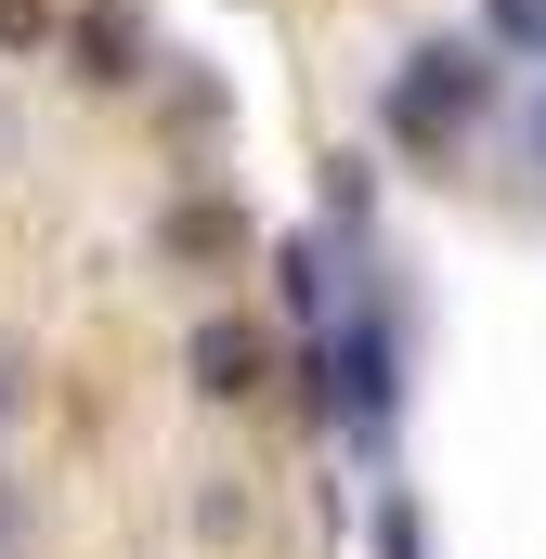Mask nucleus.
Instances as JSON below:
<instances>
[{
  "label": "nucleus",
  "instance_id": "nucleus-10",
  "mask_svg": "<svg viewBox=\"0 0 546 559\" xmlns=\"http://www.w3.org/2000/svg\"><path fill=\"white\" fill-rule=\"evenodd\" d=\"M0 404H13V365H0Z\"/></svg>",
  "mask_w": 546,
  "mask_h": 559
},
{
  "label": "nucleus",
  "instance_id": "nucleus-7",
  "mask_svg": "<svg viewBox=\"0 0 546 559\" xmlns=\"http://www.w3.org/2000/svg\"><path fill=\"white\" fill-rule=\"evenodd\" d=\"M495 39H546V0H495Z\"/></svg>",
  "mask_w": 546,
  "mask_h": 559
},
{
  "label": "nucleus",
  "instance_id": "nucleus-6",
  "mask_svg": "<svg viewBox=\"0 0 546 559\" xmlns=\"http://www.w3.org/2000/svg\"><path fill=\"white\" fill-rule=\"evenodd\" d=\"M52 39V0H0V52H39Z\"/></svg>",
  "mask_w": 546,
  "mask_h": 559
},
{
  "label": "nucleus",
  "instance_id": "nucleus-3",
  "mask_svg": "<svg viewBox=\"0 0 546 559\" xmlns=\"http://www.w3.org/2000/svg\"><path fill=\"white\" fill-rule=\"evenodd\" d=\"M182 365H195V391H222V404H248V391H261V378H273V338H261V325H248V312H209Z\"/></svg>",
  "mask_w": 546,
  "mask_h": 559
},
{
  "label": "nucleus",
  "instance_id": "nucleus-5",
  "mask_svg": "<svg viewBox=\"0 0 546 559\" xmlns=\"http://www.w3.org/2000/svg\"><path fill=\"white\" fill-rule=\"evenodd\" d=\"M66 52H79V79H92V92H131V79H143V26H131V0H92V13L66 26Z\"/></svg>",
  "mask_w": 546,
  "mask_h": 559
},
{
  "label": "nucleus",
  "instance_id": "nucleus-2",
  "mask_svg": "<svg viewBox=\"0 0 546 559\" xmlns=\"http://www.w3.org/2000/svg\"><path fill=\"white\" fill-rule=\"evenodd\" d=\"M312 378H325V417H352L365 442H378V429H391V391H404V352H391V312H352V325H325Z\"/></svg>",
  "mask_w": 546,
  "mask_h": 559
},
{
  "label": "nucleus",
  "instance_id": "nucleus-4",
  "mask_svg": "<svg viewBox=\"0 0 546 559\" xmlns=\"http://www.w3.org/2000/svg\"><path fill=\"white\" fill-rule=\"evenodd\" d=\"M156 248L195 261V274H235V261H248V209H235V195H182V209L156 222Z\"/></svg>",
  "mask_w": 546,
  "mask_h": 559
},
{
  "label": "nucleus",
  "instance_id": "nucleus-1",
  "mask_svg": "<svg viewBox=\"0 0 546 559\" xmlns=\"http://www.w3.org/2000/svg\"><path fill=\"white\" fill-rule=\"evenodd\" d=\"M482 105H495V52L482 39H429V52H404V79H391V131L404 143H455Z\"/></svg>",
  "mask_w": 546,
  "mask_h": 559
},
{
  "label": "nucleus",
  "instance_id": "nucleus-8",
  "mask_svg": "<svg viewBox=\"0 0 546 559\" xmlns=\"http://www.w3.org/2000/svg\"><path fill=\"white\" fill-rule=\"evenodd\" d=\"M534 156H546V105H534Z\"/></svg>",
  "mask_w": 546,
  "mask_h": 559
},
{
  "label": "nucleus",
  "instance_id": "nucleus-9",
  "mask_svg": "<svg viewBox=\"0 0 546 559\" xmlns=\"http://www.w3.org/2000/svg\"><path fill=\"white\" fill-rule=\"evenodd\" d=\"M0 534H13V495H0Z\"/></svg>",
  "mask_w": 546,
  "mask_h": 559
}]
</instances>
